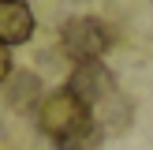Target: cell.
<instances>
[{"label": "cell", "mask_w": 153, "mask_h": 150, "mask_svg": "<svg viewBox=\"0 0 153 150\" xmlns=\"http://www.w3.org/2000/svg\"><path fill=\"white\" fill-rule=\"evenodd\" d=\"M37 128L56 142L60 150H90L101 139V128L94 120V109L71 90H52L37 109Z\"/></svg>", "instance_id": "obj_1"}, {"label": "cell", "mask_w": 153, "mask_h": 150, "mask_svg": "<svg viewBox=\"0 0 153 150\" xmlns=\"http://www.w3.org/2000/svg\"><path fill=\"white\" fill-rule=\"evenodd\" d=\"M7 75H11V52H7V45L0 41V82H4Z\"/></svg>", "instance_id": "obj_5"}, {"label": "cell", "mask_w": 153, "mask_h": 150, "mask_svg": "<svg viewBox=\"0 0 153 150\" xmlns=\"http://www.w3.org/2000/svg\"><path fill=\"white\" fill-rule=\"evenodd\" d=\"M34 34V11L22 0H0V41L19 45Z\"/></svg>", "instance_id": "obj_4"}, {"label": "cell", "mask_w": 153, "mask_h": 150, "mask_svg": "<svg viewBox=\"0 0 153 150\" xmlns=\"http://www.w3.org/2000/svg\"><path fill=\"white\" fill-rule=\"evenodd\" d=\"M112 45V30L105 26L101 19L94 15H79V19H67L64 22V49L71 60L86 64V60H101Z\"/></svg>", "instance_id": "obj_2"}, {"label": "cell", "mask_w": 153, "mask_h": 150, "mask_svg": "<svg viewBox=\"0 0 153 150\" xmlns=\"http://www.w3.org/2000/svg\"><path fill=\"white\" fill-rule=\"evenodd\" d=\"M67 90H71V94H79L82 101L94 109V105L108 101V98L116 94V79H112V71L101 64V60H86V64H79V68L71 71Z\"/></svg>", "instance_id": "obj_3"}]
</instances>
